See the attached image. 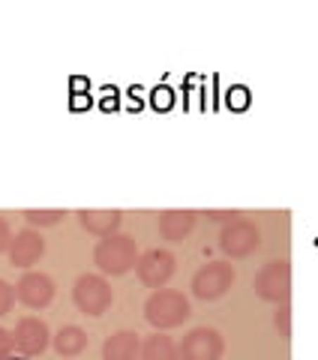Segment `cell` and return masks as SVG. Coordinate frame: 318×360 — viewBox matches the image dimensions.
Masks as SVG:
<instances>
[{
  "label": "cell",
  "mask_w": 318,
  "mask_h": 360,
  "mask_svg": "<svg viewBox=\"0 0 318 360\" xmlns=\"http://www.w3.org/2000/svg\"><path fill=\"white\" fill-rule=\"evenodd\" d=\"M189 315H192L189 300L180 295V291H174V288H159L144 303V319L151 321L156 330L180 328V324H184Z\"/></svg>",
  "instance_id": "1"
},
{
  "label": "cell",
  "mask_w": 318,
  "mask_h": 360,
  "mask_svg": "<svg viewBox=\"0 0 318 360\" xmlns=\"http://www.w3.org/2000/svg\"><path fill=\"white\" fill-rule=\"evenodd\" d=\"M94 264L108 276H123L139 264V250L129 234H111L102 238L94 250Z\"/></svg>",
  "instance_id": "2"
},
{
  "label": "cell",
  "mask_w": 318,
  "mask_h": 360,
  "mask_svg": "<svg viewBox=\"0 0 318 360\" xmlns=\"http://www.w3.org/2000/svg\"><path fill=\"white\" fill-rule=\"evenodd\" d=\"M72 300H75L78 312H84V315H102V312L111 307V300H115V291H111L106 276L84 274V276H78V283L72 288Z\"/></svg>",
  "instance_id": "3"
},
{
  "label": "cell",
  "mask_w": 318,
  "mask_h": 360,
  "mask_svg": "<svg viewBox=\"0 0 318 360\" xmlns=\"http://www.w3.org/2000/svg\"><path fill=\"white\" fill-rule=\"evenodd\" d=\"M255 295L267 303H288L291 297V264L288 262H270L255 274Z\"/></svg>",
  "instance_id": "4"
},
{
  "label": "cell",
  "mask_w": 318,
  "mask_h": 360,
  "mask_svg": "<svg viewBox=\"0 0 318 360\" xmlns=\"http://www.w3.org/2000/svg\"><path fill=\"white\" fill-rule=\"evenodd\" d=\"M234 285V267L229 262H210L192 276V295L198 300H220Z\"/></svg>",
  "instance_id": "5"
},
{
  "label": "cell",
  "mask_w": 318,
  "mask_h": 360,
  "mask_svg": "<svg viewBox=\"0 0 318 360\" xmlns=\"http://www.w3.org/2000/svg\"><path fill=\"white\" fill-rule=\"evenodd\" d=\"M258 246H261V231L246 219L229 222L220 234V250L229 258H246V255H253Z\"/></svg>",
  "instance_id": "6"
},
{
  "label": "cell",
  "mask_w": 318,
  "mask_h": 360,
  "mask_svg": "<svg viewBox=\"0 0 318 360\" xmlns=\"http://www.w3.org/2000/svg\"><path fill=\"white\" fill-rule=\"evenodd\" d=\"M174 267H177V258L168 252V250H147L139 255V264H135V274H139V279L147 285V288H163L168 279L174 276Z\"/></svg>",
  "instance_id": "7"
},
{
  "label": "cell",
  "mask_w": 318,
  "mask_h": 360,
  "mask_svg": "<svg viewBox=\"0 0 318 360\" xmlns=\"http://www.w3.org/2000/svg\"><path fill=\"white\" fill-rule=\"evenodd\" d=\"M180 348V360H220L225 352V342L220 330L213 328H196L184 336Z\"/></svg>",
  "instance_id": "8"
},
{
  "label": "cell",
  "mask_w": 318,
  "mask_h": 360,
  "mask_svg": "<svg viewBox=\"0 0 318 360\" xmlns=\"http://www.w3.org/2000/svg\"><path fill=\"white\" fill-rule=\"evenodd\" d=\"M15 297L27 309H45L54 300V279L49 274H39V270H27L15 283Z\"/></svg>",
  "instance_id": "9"
},
{
  "label": "cell",
  "mask_w": 318,
  "mask_h": 360,
  "mask_svg": "<svg viewBox=\"0 0 318 360\" xmlns=\"http://www.w3.org/2000/svg\"><path fill=\"white\" fill-rule=\"evenodd\" d=\"M13 340H15V348L25 357H37L42 354L45 348H49L51 342V333H49V324H45L42 319H33V315H25L15 330H13Z\"/></svg>",
  "instance_id": "10"
},
{
  "label": "cell",
  "mask_w": 318,
  "mask_h": 360,
  "mask_svg": "<svg viewBox=\"0 0 318 360\" xmlns=\"http://www.w3.org/2000/svg\"><path fill=\"white\" fill-rule=\"evenodd\" d=\"M45 255V238L37 229H25L13 238L9 246V264L13 267H33Z\"/></svg>",
  "instance_id": "11"
},
{
  "label": "cell",
  "mask_w": 318,
  "mask_h": 360,
  "mask_svg": "<svg viewBox=\"0 0 318 360\" xmlns=\"http://www.w3.org/2000/svg\"><path fill=\"white\" fill-rule=\"evenodd\" d=\"M196 222H198L196 210H165V213H159V234L172 243H180L192 234Z\"/></svg>",
  "instance_id": "12"
},
{
  "label": "cell",
  "mask_w": 318,
  "mask_h": 360,
  "mask_svg": "<svg viewBox=\"0 0 318 360\" xmlns=\"http://www.w3.org/2000/svg\"><path fill=\"white\" fill-rule=\"evenodd\" d=\"M78 222L82 229L96 234V238H111L120 231L123 225V213L120 210H78Z\"/></svg>",
  "instance_id": "13"
},
{
  "label": "cell",
  "mask_w": 318,
  "mask_h": 360,
  "mask_svg": "<svg viewBox=\"0 0 318 360\" xmlns=\"http://www.w3.org/2000/svg\"><path fill=\"white\" fill-rule=\"evenodd\" d=\"M141 352V340L132 330H120L115 336H108L102 345V360H135Z\"/></svg>",
  "instance_id": "14"
},
{
  "label": "cell",
  "mask_w": 318,
  "mask_h": 360,
  "mask_svg": "<svg viewBox=\"0 0 318 360\" xmlns=\"http://www.w3.org/2000/svg\"><path fill=\"white\" fill-rule=\"evenodd\" d=\"M139 360H180V348L172 336H165L163 330H156L153 336H147L141 342Z\"/></svg>",
  "instance_id": "15"
},
{
  "label": "cell",
  "mask_w": 318,
  "mask_h": 360,
  "mask_svg": "<svg viewBox=\"0 0 318 360\" xmlns=\"http://www.w3.org/2000/svg\"><path fill=\"white\" fill-rule=\"evenodd\" d=\"M54 348H58L61 357H78L87 348V333L78 324H66L54 336Z\"/></svg>",
  "instance_id": "16"
},
{
  "label": "cell",
  "mask_w": 318,
  "mask_h": 360,
  "mask_svg": "<svg viewBox=\"0 0 318 360\" xmlns=\"http://www.w3.org/2000/svg\"><path fill=\"white\" fill-rule=\"evenodd\" d=\"M21 217L27 219L30 229H51V225L63 222L66 213H63V210H25Z\"/></svg>",
  "instance_id": "17"
},
{
  "label": "cell",
  "mask_w": 318,
  "mask_h": 360,
  "mask_svg": "<svg viewBox=\"0 0 318 360\" xmlns=\"http://www.w3.org/2000/svg\"><path fill=\"white\" fill-rule=\"evenodd\" d=\"M276 330L282 340H291V307L288 303H279V309H276Z\"/></svg>",
  "instance_id": "18"
},
{
  "label": "cell",
  "mask_w": 318,
  "mask_h": 360,
  "mask_svg": "<svg viewBox=\"0 0 318 360\" xmlns=\"http://www.w3.org/2000/svg\"><path fill=\"white\" fill-rule=\"evenodd\" d=\"M13 303H15V285H9L6 279H0V315H6L13 309Z\"/></svg>",
  "instance_id": "19"
},
{
  "label": "cell",
  "mask_w": 318,
  "mask_h": 360,
  "mask_svg": "<svg viewBox=\"0 0 318 360\" xmlns=\"http://www.w3.org/2000/svg\"><path fill=\"white\" fill-rule=\"evenodd\" d=\"M15 352V340H13V333L0 328V360H9Z\"/></svg>",
  "instance_id": "20"
},
{
  "label": "cell",
  "mask_w": 318,
  "mask_h": 360,
  "mask_svg": "<svg viewBox=\"0 0 318 360\" xmlns=\"http://www.w3.org/2000/svg\"><path fill=\"white\" fill-rule=\"evenodd\" d=\"M9 246H13V229H9V222L0 217V255L9 252Z\"/></svg>",
  "instance_id": "21"
},
{
  "label": "cell",
  "mask_w": 318,
  "mask_h": 360,
  "mask_svg": "<svg viewBox=\"0 0 318 360\" xmlns=\"http://www.w3.org/2000/svg\"><path fill=\"white\" fill-rule=\"evenodd\" d=\"M204 217H208L210 222H234L241 213H237V210H208Z\"/></svg>",
  "instance_id": "22"
},
{
  "label": "cell",
  "mask_w": 318,
  "mask_h": 360,
  "mask_svg": "<svg viewBox=\"0 0 318 360\" xmlns=\"http://www.w3.org/2000/svg\"><path fill=\"white\" fill-rule=\"evenodd\" d=\"M9 360H13V357H9ZM25 360H27V357H25Z\"/></svg>",
  "instance_id": "23"
}]
</instances>
